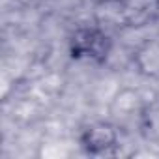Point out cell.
<instances>
[{
    "mask_svg": "<svg viewBox=\"0 0 159 159\" xmlns=\"http://www.w3.org/2000/svg\"><path fill=\"white\" fill-rule=\"evenodd\" d=\"M69 52L75 60L99 64L111 52V38L94 26L77 28L69 39Z\"/></svg>",
    "mask_w": 159,
    "mask_h": 159,
    "instance_id": "cell-1",
    "label": "cell"
},
{
    "mask_svg": "<svg viewBox=\"0 0 159 159\" xmlns=\"http://www.w3.org/2000/svg\"><path fill=\"white\" fill-rule=\"evenodd\" d=\"M137 67L146 77H159V41H150L135 56Z\"/></svg>",
    "mask_w": 159,
    "mask_h": 159,
    "instance_id": "cell-3",
    "label": "cell"
},
{
    "mask_svg": "<svg viewBox=\"0 0 159 159\" xmlns=\"http://www.w3.org/2000/svg\"><path fill=\"white\" fill-rule=\"evenodd\" d=\"M81 146L92 153V155H101L109 153L118 146V129L116 125L109 122H94L84 127L81 135Z\"/></svg>",
    "mask_w": 159,
    "mask_h": 159,
    "instance_id": "cell-2",
    "label": "cell"
}]
</instances>
